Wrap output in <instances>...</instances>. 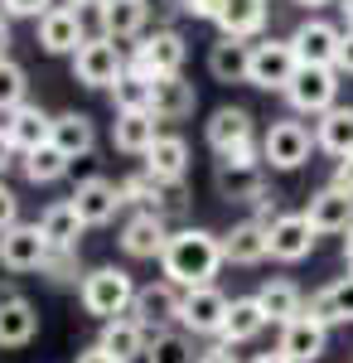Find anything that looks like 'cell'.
Instances as JSON below:
<instances>
[{
    "label": "cell",
    "mask_w": 353,
    "mask_h": 363,
    "mask_svg": "<svg viewBox=\"0 0 353 363\" xmlns=\"http://www.w3.org/2000/svg\"><path fill=\"white\" fill-rule=\"evenodd\" d=\"M15 165V145H10V136H5V126H0V174Z\"/></svg>",
    "instance_id": "obj_46"
},
{
    "label": "cell",
    "mask_w": 353,
    "mask_h": 363,
    "mask_svg": "<svg viewBox=\"0 0 353 363\" xmlns=\"http://www.w3.org/2000/svg\"><path fill=\"white\" fill-rule=\"evenodd\" d=\"M34 335H39V310L29 306L25 296L0 306V349H25Z\"/></svg>",
    "instance_id": "obj_33"
},
{
    "label": "cell",
    "mask_w": 353,
    "mask_h": 363,
    "mask_svg": "<svg viewBox=\"0 0 353 363\" xmlns=\"http://www.w3.org/2000/svg\"><path fill=\"white\" fill-rule=\"evenodd\" d=\"M203 136H208V145L218 155H228L237 145H252V112L247 107H218L208 116V126H203Z\"/></svg>",
    "instance_id": "obj_24"
},
{
    "label": "cell",
    "mask_w": 353,
    "mask_h": 363,
    "mask_svg": "<svg viewBox=\"0 0 353 363\" xmlns=\"http://www.w3.org/2000/svg\"><path fill=\"white\" fill-rule=\"evenodd\" d=\"M39 44H44V54H78L82 44H87L82 15L73 5H54V10L39 20Z\"/></svg>",
    "instance_id": "obj_16"
},
{
    "label": "cell",
    "mask_w": 353,
    "mask_h": 363,
    "mask_svg": "<svg viewBox=\"0 0 353 363\" xmlns=\"http://www.w3.org/2000/svg\"><path fill=\"white\" fill-rule=\"evenodd\" d=\"M267 238H271V257L276 262H305L310 252H315V228L305 213H281L271 228H267Z\"/></svg>",
    "instance_id": "obj_14"
},
{
    "label": "cell",
    "mask_w": 353,
    "mask_h": 363,
    "mask_svg": "<svg viewBox=\"0 0 353 363\" xmlns=\"http://www.w3.org/2000/svg\"><path fill=\"white\" fill-rule=\"evenodd\" d=\"M339 10H344V25L353 29V0H339Z\"/></svg>",
    "instance_id": "obj_52"
},
{
    "label": "cell",
    "mask_w": 353,
    "mask_h": 363,
    "mask_svg": "<svg viewBox=\"0 0 353 363\" xmlns=\"http://www.w3.org/2000/svg\"><path fill=\"white\" fill-rule=\"evenodd\" d=\"M5 49H10V25L0 20V63H5Z\"/></svg>",
    "instance_id": "obj_50"
},
{
    "label": "cell",
    "mask_w": 353,
    "mask_h": 363,
    "mask_svg": "<svg viewBox=\"0 0 353 363\" xmlns=\"http://www.w3.org/2000/svg\"><path fill=\"white\" fill-rule=\"evenodd\" d=\"M305 218H310V228H315L320 238H325V233H349V228H353V194L325 184L320 194H310Z\"/></svg>",
    "instance_id": "obj_18"
},
{
    "label": "cell",
    "mask_w": 353,
    "mask_h": 363,
    "mask_svg": "<svg viewBox=\"0 0 353 363\" xmlns=\"http://www.w3.org/2000/svg\"><path fill=\"white\" fill-rule=\"evenodd\" d=\"M160 121L150 112H116V121H111V145L121 150V155H150V145L160 140V131H155Z\"/></svg>",
    "instance_id": "obj_22"
},
{
    "label": "cell",
    "mask_w": 353,
    "mask_h": 363,
    "mask_svg": "<svg viewBox=\"0 0 353 363\" xmlns=\"http://www.w3.org/2000/svg\"><path fill=\"white\" fill-rule=\"evenodd\" d=\"M223 5L228 0H184V10H189L194 20H213V25H218V15H223Z\"/></svg>",
    "instance_id": "obj_43"
},
{
    "label": "cell",
    "mask_w": 353,
    "mask_h": 363,
    "mask_svg": "<svg viewBox=\"0 0 353 363\" xmlns=\"http://www.w3.org/2000/svg\"><path fill=\"white\" fill-rule=\"evenodd\" d=\"M164 281L179 286V291H194V286H213L218 267H223V238H213L208 228H179L169 233L164 242Z\"/></svg>",
    "instance_id": "obj_1"
},
{
    "label": "cell",
    "mask_w": 353,
    "mask_h": 363,
    "mask_svg": "<svg viewBox=\"0 0 353 363\" xmlns=\"http://www.w3.org/2000/svg\"><path fill=\"white\" fill-rule=\"evenodd\" d=\"M271 320H267V310H262V301L257 296H242V301H232V310H228V325H223V349L228 344H247V339H257L262 330H267Z\"/></svg>",
    "instance_id": "obj_32"
},
{
    "label": "cell",
    "mask_w": 353,
    "mask_h": 363,
    "mask_svg": "<svg viewBox=\"0 0 353 363\" xmlns=\"http://www.w3.org/2000/svg\"><path fill=\"white\" fill-rule=\"evenodd\" d=\"M44 262H49V242H44L39 223H15L10 233H0V267L5 272L25 277V272H44Z\"/></svg>",
    "instance_id": "obj_9"
},
{
    "label": "cell",
    "mask_w": 353,
    "mask_h": 363,
    "mask_svg": "<svg viewBox=\"0 0 353 363\" xmlns=\"http://www.w3.org/2000/svg\"><path fill=\"white\" fill-rule=\"evenodd\" d=\"M121 252L136 257V262H150V257H164V242H169V228H164V213H136L121 228Z\"/></svg>",
    "instance_id": "obj_15"
},
{
    "label": "cell",
    "mask_w": 353,
    "mask_h": 363,
    "mask_svg": "<svg viewBox=\"0 0 353 363\" xmlns=\"http://www.w3.org/2000/svg\"><path fill=\"white\" fill-rule=\"evenodd\" d=\"M121 199L136 203L140 213H160L164 184H160V179H150V174H126V179H121Z\"/></svg>",
    "instance_id": "obj_38"
},
{
    "label": "cell",
    "mask_w": 353,
    "mask_h": 363,
    "mask_svg": "<svg viewBox=\"0 0 353 363\" xmlns=\"http://www.w3.org/2000/svg\"><path fill=\"white\" fill-rule=\"evenodd\" d=\"M300 73V58L291 39H257L252 44V63H247V83L262 92H286L291 78Z\"/></svg>",
    "instance_id": "obj_3"
},
{
    "label": "cell",
    "mask_w": 353,
    "mask_h": 363,
    "mask_svg": "<svg viewBox=\"0 0 353 363\" xmlns=\"http://www.w3.org/2000/svg\"><path fill=\"white\" fill-rule=\"evenodd\" d=\"M10 301H20V286L15 281H0V306H10Z\"/></svg>",
    "instance_id": "obj_49"
},
{
    "label": "cell",
    "mask_w": 353,
    "mask_h": 363,
    "mask_svg": "<svg viewBox=\"0 0 353 363\" xmlns=\"http://www.w3.org/2000/svg\"><path fill=\"white\" fill-rule=\"evenodd\" d=\"M15 223H20V194L0 179V233H10Z\"/></svg>",
    "instance_id": "obj_42"
},
{
    "label": "cell",
    "mask_w": 353,
    "mask_h": 363,
    "mask_svg": "<svg viewBox=\"0 0 353 363\" xmlns=\"http://www.w3.org/2000/svg\"><path fill=\"white\" fill-rule=\"evenodd\" d=\"M329 184H334V189H344V194H353V155L334 165V179H329Z\"/></svg>",
    "instance_id": "obj_44"
},
{
    "label": "cell",
    "mask_w": 353,
    "mask_h": 363,
    "mask_svg": "<svg viewBox=\"0 0 353 363\" xmlns=\"http://www.w3.org/2000/svg\"><path fill=\"white\" fill-rule=\"evenodd\" d=\"M257 301H262V310H267L271 325H291L296 315H305V296H300L296 281H286V277H271L257 291Z\"/></svg>",
    "instance_id": "obj_30"
},
{
    "label": "cell",
    "mask_w": 353,
    "mask_h": 363,
    "mask_svg": "<svg viewBox=\"0 0 353 363\" xmlns=\"http://www.w3.org/2000/svg\"><path fill=\"white\" fill-rule=\"evenodd\" d=\"M315 145L329 150L334 160H349L353 155V107H329L315 121Z\"/></svg>",
    "instance_id": "obj_29"
},
{
    "label": "cell",
    "mask_w": 353,
    "mask_h": 363,
    "mask_svg": "<svg viewBox=\"0 0 353 363\" xmlns=\"http://www.w3.org/2000/svg\"><path fill=\"white\" fill-rule=\"evenodd\" d=\"M68 5H73L78 15H82V10H87V5H97V10H102V0H68Z\"/></svg>",
    "instance_id": "obj_53"
},
{
    "label": "cell",
    "mask_w": 353,
    "mask_h": 363,
    "mask_svg": "<svg viewBox=\"0 0 353 363\" xmlns=\"http://www.w3.org/2000/svg\"><path fill=\"white\" fill-rule=\"evenodd\" d=\"M184 58H189V44H184L174 29H155V34H145V39L136 44V54H131V73L150 78V83H160V78H179Z\"/></svg>",
    "instance_id": "obj_4"
},
{
    "label": "cell",
    "mask_w": 353,
    "mask_h": 363,
    "mask_svg": "<svg viewBox=\"0 0 353 363\" xmlns=\"http://www.w3.org/2000/svg\"><path fill=\"white\" fill-rule=\"evenodd\" d=\"M145 330H140L131 315H121V320H107L102 325V339H97V349H107L116 363H131V359H145Z\"/></svg>",
    "instance_id": "obj_28"
},
{
    "label": "cell",
    "mask_w": 353,
    "mask_h": 363,
    "mask_svg": "<svg viewBox=\"0 0 353 363\" xmlns=\"http://www.w3.org/2000/svg\"><path fill=\"white\" fill-rule=\"evenodd\" d=\"M145 174L160 179V184H179L189 174V140L184 136H160L145 155Z\"/></svg>",
    "instance_id": "obj_25"
},
{
    "label": "cell",
    "mask_w": 353,
    "mask_h": 363,
    "mask_svg": "<svg viewBox=\"0 0 353 363\" xmlns=\"http://www.w3.org/2000/svg\"><path fill=\"white\" fill-rule=\"evenodd\" d=\"M44 277L49 281H78V252H49V262H44Z\"/></svg>",
    "instance_id": "obj_40"
},
{
    "label": "cell",
    "mask_w": 353,
    "mask_h": 363,
    "mask_svg": "<svg viewBox=\"0 0 353 363\" xmlns=\"http://www.w3.org/2000/svg\"><path fill=\"white\" fill-rule=\"evenodd\" d=\"M334 68H339V73H353V29H344V39H339V58H334Z\"/></svg>",
    "instance_id": "obj_45"
},
{
    "label": "cell",
    "mask_w": 353,
    "mask_h": 363,
    "mask_svg": "<svg viewBox=\"0 0 353 363\" xmlns=\"http://www.w3.org/2000/svg\"><path fill=\"white\" fill-rule=\"evenodd\" d=\"M145 363H194V349L179 330H160L145 344Z\"/></svg>",
    "instance_id": "obj_37"
},
{
    "label": "cell",
    "mask_w": 353,
    "mask_h": 363,
    "mask_svg": "<svg viewBox=\"0 0 353 363\" xmlns=\"http://www.w3.org/2000/svg\"><path fill=\"white\" fill-rule=\"evenodd\" d=\"M315 150V136L305 121H271V131L262 136V165L271 169H300Z\"/></svg>",
    "instance_id": "obj_6"
},
{
    "label": "cell",
    "mask_w": 353,
    "mask_h": 363,
    "mask_svg": "<svg viewBox=\"0 0 353 363\" xmlns=\"http://www.w3.org/2000/svg\"><path fill=\"white\" fill-rule=\"evenodd\" d=\"M267 15H271V0H228L218 15V29L223 39H252L267 29Z\"/></svg>",
    "instance_id": "obj_27"
},
{
    "label": "cell",
    "mask_w": 353,
    "mask_h": 363,
    "mask_svg": "<svg viewBox=\"0 0 353 363\" xmlns=\"http://www.w3.org/2000/svg\"><path fill=\"white\" fill-rule=\"evenodd\" d=\"M228 310H232V301H228L218 286H194V291L179 296V325H184L189 335H223Z\"/></svg>",
    "instance_id": "obj_7"
},
{
    "label": "cell",
    "mask_w": 353,
    "mask_h": 363,
    "mask_svg": "<svg viewBox=\"0 0 353 363\" xmlns=\"http://www.w3.org/2000/svg\"><path fill=\"white\" fill-rule=\"evenodd\" d=\"M121 184H111L107 174H87V179H78V189H73V208H78V218L87 228H102L111 223L116 213H121Z\"/></svg>",
    "instance_id": "obj_11"
},
{
    "label": "cell",
    "mask_w": 353,
    "mask_h": 363,
    "mask_svg": "<svg viewBox=\"0 0 353 363\" xmlns=\"http://www.w3.org/2000/svg\"><path fill=\"white\" fill-rule=\"evenodd\" d=\"M329 344V330L305 310V315H296L291 325H281V344H276V354L286 363H315L320 354H325Z\"/></svg>",
    "instance_id": "obj_12"
},
{
    "label": "cell",
    "mask_w": 353,
    "mask_h": 363,
    "mask_svg": "<svg viewBox=\"0 0 353 363\" xmlns=\"http://www.w3.org/2000/svg\"><path fill=\"white\" fill-rule=\"evenodd\" d=\"M5 5V15H15V20H44L49 10H54V0H0Z\"/></svg>",
    "instance_id": "obj_41"
},
{
    "label": "cell",
    "mask_w": 353,
    "mask_h": 363,
    "mask_svg": "<svg viewBox=\"0 0 353 363\" xmlns=\"http://www.w3.org/2000/svg\"><path fill=\"white\" fill-rule=\"evenodd\" d=\"M339 39H344V29H334L329 20L310 15V20H300V25H296L291 49H296L300 68H334V58H339Z\"/></svg>",
    "instance_id": "obj_10"
},
{
    "label": "cell",
    "mask_w": 353,
    "mask_h": 363,
    "mask_svg": "<svg viewBox=\"0 0 353 363\" xmlns=\"http://www.w3.org/2000/svg\"><path fill=\"white\" fill-rule=\"evenodd\" d=\"M121 73H126V58L116 49V39H107V34L87 39L78 54H73V78L82 87H116Z\"/></svg>",
    "instance_id": "obj_5"
},
{
    "label": "cell",
    "mask_w": 353,
    "mask_h": 363,
    "mask_svg": "<svg viewBox=\"0 0 353 363\" xmlns=\"http://www.w3.org/2000/svg\"><path fill=\"white\" fill-rule=\"evenodd\" d=\"M102 34L107 39H145L150 0H102Z\"/></svg>",
    "instance_id": "obj_23"
},
{
    "label": "cell",
    "mask_w": 353,
    "mask_h": 363,
    "mask_svg": "<svg viewBox=\"0 0 353 363\" xmlns=\"http://www.w3.org/2000/svg\"><path fill=\"white\" fill-rule=\"evenodd\" d=\"M252 363H286V359H281V354H257Z\"/></svg>",
    "instance_id": "obj_54"
},
{
    "label": "cell",
    "mask_w": 353,
    "mask_h": 363,
    "mask_svg": "<svg viewBox=\"0 0 353 363\" xmlns=\"http://www.w3.org/2000/svg\"><path fill=\"white\" fill-rule=\"evenodd\" d=\"M194 107H198V92H194V83L184 73L179 78H160L150 87V116L155 121H184V116H194Z\"/></svg>",
    "instance_id": "obj_21"
},
{
    "label": "cell",
    "mask_w": 353,
    "mask_h": 363,
    "mask_svg": "<svg viewBox=\"0 0 353 363\" xmlns=\"http://www.w3.org/2000/svg\"><path fill=\"white\" fill-rule=\"evenodd\" d=\"M198 363H237V359H232V349H223V344H218V349H208Z\"/></svg>",
    "instance_id": "obj_48"
},
{
    "label": "cell",
    "mask_w": 353,
    "mask_h": 363,
    "mask_svg": "<svg viewBox=\"0 0 353 363\" xmlns=\"http://www.w3.org/2000/svg\"><path fill=\"white\" fill-rule=\"evenodd\" d=\"M310 315L320 320V325H353V272L339 281H329L325 291H315L310 296Z\"/></svg>",
    "instance_id": "obj_26"
},
{
    "label": "cell",
    "mask_w": 353,
    "mask_h": 363,
    "mask_svg": "<svg viewBox=\"0 0 353 363\" xmlns=\"http://www.w3.org/2000/svg\"><path fill=\"white\" fill-rule=\"evenodd\" d=\"M150 78H140V73H121V83L111 87V102H116V112H150Z\"/></svg>",
    "instance_id": "obj_36"
},
{
    "label": "cell",
    "mask_w": 353,
    "mask_h": 363,
    "mask_svg": "<svg viewBox=\"0 0 353 363\" xmlns=\"http://www.w3.org/2000/svg\"><path fill=\"white\" fill-rule=\"evenodd\" d=\"M49 140H54L68 160H82L97 145V126H92V116H82V112H63V116H54V136Z\"/></svg>",
    "instance_id": "obj_31"
},
{
    "label": "cell",
    "mask_w": 353,
    "mask_h": 363,
    "mask_svg": "<svg viewBox=\"0 0 353 363\" xmlns=\"http://www.w3.org/2000/svg\"><path fill=\"white\" fill-rule=\"evenodd\" d=\"M25 92H29V78H25V68H20L15 58H5V63H0V112L10 116L15 107H25V102H29Z\"/></svg>",
    "instance_id": "obj_39"
},
{
    "label": "cell",
    "mask_w": 353,
    "mask_h": 363,
    "mask_svg": "<svg viewBox=\"0 0 353 363\" xmlns=\"http://www.w3.org/2000/svg\"><path fill=\"white\" fill-rule=\"evenodd\" d=\"M5 136H10V145H15L20 155H29V150L49 145V136H54V116L44 112L39 102H25V107H15V112L5 116Z\"/></svg>",
    "instance_id": "obj_17"
},
{
    "label": "cell",
    "mask_w": 353,
    "mask_h": 363,
    "mask_svg": "<svg viewBox=\"0 0 353 363\" xmlns=\"http://www.w3.org/2000/svg\"><path fill=\"white\" fill-rule=\"evenodd\" d=\"M267 257H271V238H267V223H257V218L237 223L223 238V262H232V267H257Z\"/></svg>",
    "instance_id": "obj_20"
},
{
    "label": "cell",
    "mask_w": 353,
    "mask_h": 363,
    "mask_svg": "<svg viewBox=\"0 0 353 363\" xmlns=\"http://www.w3.org/2000/svg\"><path fill=\"white\" fill-rule=\"evenodd\" d=\"M20 165H25V179H29V184H54V179H63V174H68V155H63L54 140H49V145L29 150Z\"/></svg>",
    "instance_id": "obj_35"
},
{
    "label": "cell",
    "mask_w": 353,
    "mask_h": 363,
    "mask_svg": "<svg viewBox=\"0 0 353 363\" xmlns=\"http://www.w3.org/2000/svg\"><path fill=\"white\" fill-rule=\"evenodd\" d=\"M82 228H87V223L78 218L73 199H58V203H49V208H44V218H39V233H44L49 252H78Z\"/></svg>",
    "instance_id": "obj_19"
},
{
    "label": "cell",
    "mask_w": 353,
    "mask_h": 363,
    "mask_svg": "<svg viewBox=\"0 0 353 363\" xmlns=\"http://www.w3.org/2000/svg\"><path fill=\"white\" fill-rule=\"evenodd\" d=\"M179 296H184V291H179V286H169V281L140 286V291H136V306H131V320H136L145 335H150V330L160 335L169 320H179Z\"/></svg>",
    "instance_id": "obj_13"
},
{
    "label": "cell",
    "mask_w": 353,
    "mask_h": 363,
    "mask_svg": "<svg viewBox=\"0 0 353 363\" xmlns=\"http://www.w3.org/2000/svg\"><path fill=\"white\" fill-rule=\"evenodd\" d=\"M78 363H116V359H111L107 349H97V344H92V349H82V354H78Z\"/></svg>",
    "instance_id": "obj_47"
},
{
    "label": "cell",
    "mask_w": 353,
    "mask_h": 363,
    "mask_svg": "<svg viewBox=\"0 0 353 363\" xmlns=\"http://www.w3.org/2000/svg\"><path fill=\"white\" fill-rule=\"evenodd\" d=\"M334 97H339V68H300L286 87V102L305 116H325L329 107H339Z\"/></svg>",
    "instance_id": "obj_8"
},
{
    "label": "cell",
    "mask_w": 353,
    "mask_h": 363,
    "mask_svg": "<svg viewBox=\"0 0 353 363\" xmlns=\"http://www.w3.org/2000/svg\"><path fill=\"white\" fill-rule=\"evenodd\" d=\"M296 5H310V10H315V5H329V0H296Z\"/></svg>",
    "instance_id": "obj_55"
},
{
    "label": "cell",
    "mask_w": 353,
    "mask_h": 363,
    "mask_svg": "<svg viewBox=\"0 0 353 363\" xmlns=\"http://www.w3.org/2000/svg\"><path fill=\"white\" fill-rule=\"evenodd\" d=\"M247 63H252V44L247 39H218L208 49V73L218 83H247Z\"/></svg>",
    "instance_id": "obj_34"
},
{
    "label": "cell",
    "mask_w": 353,
    "mask_h": 363,
    "mask_svg": "<svg viewBox=\"0 0 353 363\" xmlns=\"http://www.w3.org/2000/svg\"><path fill=\"white\" fill-rule=\"evenodd\" d=\"M136 281H131V272H121V267H97V272H87L78 286V301L87 315H97L102 325L107 320H121L126 310L136 306Z\"/></svg>",
    "instance_id": "obj_2"
},
{
    "label": "cell",
    "mask_w": 353,
    "mask_h": 363,
    "mask_svg": "<svg viewBox=\"0 0 353 363\" xmlns=\"http://www.w3.org/2000/svg\"><path fill=\"white\" fill-rule=\"evenodd\" d=\"M344 262H349V272H353V228L344 233Z\"/></svg>",
    "instance_id": "obj_51"
}]
</instances>
